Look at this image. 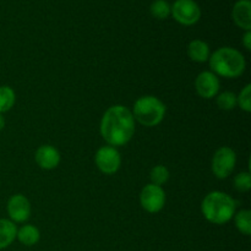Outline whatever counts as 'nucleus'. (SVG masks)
Segmentation results:
<instances>
[{
    "instance_id": "nucleus-1",
    "label": "nucleus",
    "mask_w": 251,
    "mask_h": 251,
    "mask_svg": "<svg viewBox=\"0 0 251 251\" xmlns=\"http://www.w3.org/2000/svg\"><path fill=\"white\" fill-rule=\"evenodd\" d=\"M100 135L109 146H124L135 134V119L124 105H112L100 120Z\"/></svg>"
},
{
    "instance_id": "nucleus-2",
    "label": "nucleus",
    "mask_w": 251,
    "mask_h": 251,
    "mask_svg": "<svg viewBox=\"0 0 251 251\" xmlns=\"http://www.w3.org/2000/svg\"><path fill=\"white\" fill-rule=\"evenodd\" d=\"M211 73L226 78H237L245 71L247 61L239 50L230 47H223L213 51L208 58Z\"/></svg>"
},
{
    "instance_id": "nucleus-3",
    "label": "nucleus",
    "mask_w": 251,
    "mask_h": 251,
    "mask_svg": "<svg viewBox=\"0 0 251 251\" xmlns=\"http://www.w3.org/2000/svg\"><path fill=\"white\" fill-rule=\"evenodd\" d=\"M237 202L222 191H212L205 196L201 205L202 215L212 225H226L235 215Z\"/></svg>"
},
{
    "instance_id": "nucleus-4",
    "label": "nucleus",
    "mask_w": 251,
    "mask_h": 251,
    "mask_svg": "<svg viewBox=\"0 0 251 251\" xmlns=\"http://www.w3.org/2000/svg\"><path fill=\"white\" fill-rule=\"evenodd\" d=\"M132 115L144 126H157L166 115V105L154 96H144L135 102Z\"/></svg>"
},
{
    "instance_id": "nucleus-5",
    "label": "nucleus",
    "mask_w": 251,
    "mask_h": 251,
    "mask_svg": "<svg viewBox=\"0 0 251 251\" xmlns=\"http://www.w3.org/2000/svg\"><path fill=\"white\" fill-rule=\"evenodd\" d=\"M171 15L183 26H193L201 19V9L195 0H176Z\"/></svg>"
},
{
    "instance_id": "nucleus-6",
    "label": "nucleus",
    "mask_w": 251,
    "mask_h": 251,
    "mask_svg": "<svg viewBox=\"0 0 251 251\" xmlns=\"http://www.w3.org/2000/svg\"><path fill=\"white\" fill-rule=\"evenodd\" d=\"M235 163H237V154L230 147L223 146L216 151L212 158L213 174L218 179H226L234 171Z\"/></svg>"
},
{
    "instance_id": "nucleus-7",
    "label": "nucleus",
    "mask_w": 251,
    "mask_h": 251,
    "mask_svg": "<svg viewBox=\"0 0 251 251\" xmlns=\"http://www.w3.org/2000/svg\"><path fill=\"white\" fill-rule=\"evenodd\" d=\"M140 205L149 213H157L166 205V193L162 186L147 184L140 194Z\"/></svg>"
},
{
    "instance_id": "nucleus-8",
    "label": "nucleus",
    "mask_w": 251,
    "mask_h": 251,
    "mask_svg": "<svg viewBox=\"0 0 251 251\" xmlns=\"http://www.w3.org/2000/svg\"><path fill=\"white\" fill-rule=\"evenodd\" d=\"M97 168L104 174H114L122 164V157L118 150L112 146H103L97 151L95 156Z\"/></svg>"
},
{
    "instance_id": "nucleus-9",
    "label": "nucleus",
    "mask_w": 251,
    "mask_h": 251,
    "mask_svg": "<svg viewBox=\"0 0 251 251\" xmlns=\"http://www.w3.org/2000/svg\"><path fill=\"white\" fill-rule=\"evenodd\" d=\"M6 210L10 221H12L14 223L26 222L31 215V203H29L28 199L25 198L24 195L16 194L9 199Z\"/></svg>"
},
{
    "instance_id": "nucleus-10",
    "label": "nucleus",
    "mask_w": 251,
    "mask_h": 251,
    "mask_svg": "<svg viewBox=\"0 0 251 251\" xmlns=\"http://www.w3.org/2000/svg\"><path fill=\"white\" fill-rule=\"evenodd\" d=\"M195 88L198 95L205 100H211V98L216 97L220 92L218 76H216L211 71H202L196 77Z\"/></svg>"
},
{
    "instance_id": "nucleus-11",
    "label": "nucleus",
    "mask_w": 251,
    "mask_h": 251,
    "mask_svg": "<svg viewBox=\"0 0 251 251\" xmlns=\"http://www.w3.org/2000/svg\"><path fill=\"white\" fill-rule=\"evenodd\" d=\"M34 159L42 169L50 171V169L56 168L60 163V153L55 147L50 146V145H43V146L38 147V150L36 151Z\"/></svg>"
},
{
    "instance_id": "nucleus-12",
    "label": "nucleus",
    "mask_w": 251,
    "mask_h": 251,
    "mask_svg": "<svg viewBox=\"0 0 251 251\" xmlns=\"http://www.w3.org/2000/svg\"><path fill=\"white\" fill-rule=\"evenodd\" d=\"M232 17L234 24L244 31H251V1L238 0L232 9Z\"/></svg>"
},
{
    "instance_id": "nucleus-13",
    "label": "nucleus",
    "mask_w": 251,
    "mask_h": 251,
    "mask_svg": "<svg viewBox=\"0 0 251 251\" xmlns=\"http://www.w3.org/2000/svg\"><path fill=\"white\" fill-rule=\"evenodd\" d=\"M189 58L196 63H205L210 58V47L201 39H194L188 46Z\"/></svg>"
},
{
    "instance_id": "nucleus-14",
    "label": "nucleus",
    "mask_w": 251,
    "mask_h": 251,
    "mask_svg": "<svg viewBox=\"0 0 251 251\" xmlns=\"http://www.w3.org/2000/svg\"><path fill=\"white\" fill-rule=\"evenodd\" d=\"M17 228L12 221L1 218L0 220V250L6 249L16 239Z\"/></svg>"
},
{
    "instance_id": "nucleus-15",
    "label": "nucleus",
    "mask_w": 251,
    "mask_h": 251,
    "mask_svg": "<svg viewBox=\"0 0 251 251\" xmlns=\"http://www.w3.org/2000/svg\"><path fill=\"white\" fill-rule=\"evenodd\" d=\"M16 238L21 244L26 245V247H33L39 242L41 233H39L38 228H36L34 226L26 225L17 229Z\"/></svg>"
},
{
    "instance_id": "nucleus-16",
    "label": "nucleus",
    "mask_w": 251,
    "mask_h": 251,
    "mask_svg": "<svg viewBox=\"0 0 251 251\" xmlns=\"http://www.w3.org/2000/svg\"><path fill=\"white\" fill-rule=\"evenodd\" d=\"M16 95L9 86H0V114L6 113L14 107Z\"/></svg>"
},
{
    "instance_id": "nucleus-17",
    "label": "nucleus",
    "mask_w": 251,
    "mask_h": 251,
    "mask_svg": "<svg viewBox=\"0 0 251 251\" xmlns=\"http://www.w3.org/2000/svg\"><path fill=\"white\" fill-rule=\"evenodd\" d=\"M235 227L242 234H251V212L249 210H242L234 215Z\"/></svg>"
},
{
    "instance_id": "nucleus-18",
    "label": "nucleus",
    "mask_w": 251,
    "mask_h": 251,
    "mask_svg": "<svg viewBox=\"0 0 251 251\" xmlns=\"http://www.w3.org/2000/svg\"><path fill=\"white\" fill-rule=\"evenodd\" d=\"M152 16L158 20H166L171 16L172 5L167 0H154L150 6Z\"/></svg>"
},
{
    "instance_id": "nucleus-19",
    "label": "nucleus",
    "mask_w": 251,
    "mask_h": 251,
    "mask_svg": "<svg viewBox=\"0 0 251 251\" xmlns=\"http://www.w3.org/2000/svg\"><path fill=\"white\" fill-rule=\"evenodd\" d=\"M217 105L222 110H233L238 105L237 96L230 91L220 93L217 95Z\"/></svg>"
},
{
    "instance_id": "nucleus-20",
    "label": "nucleus",
    "mask_w": 251,
    "mask_h": 251,
    "mask_svg": "<svg viewBox=\"0 0 251 251\" xmlns=\"http://www.w3.org/2000/svg\"><path fill=\"white\" fill-rule=\"evenodd\" d=\"M150 178H151L152 184H154V185L162 186L163 184H166L167 181H168V179H169L168 168H167V167H164V166H161V164L153 167V168H152V171H151V173H150Z\"/></svg>"
},
{
    "instance_id": "nucleus-21",
    "label": "nucleus",
    "mask_w": 251,
    "mask_h": 251,
    "mask_svg": "<svg viewBox=\"0 0 251 251\" xmlns=\"http://www.w3.org/2000/svg\"><path fill=\"white\" fill-rule=\"evenodd\" d=\"M238 105L242 108L244 112H251V85L248 83L242 91H240L239 96H237Z\"/></svg>"
},
{
    "instance_id": "nucleus-22",
    "label": "nucleus",
    "mask_w": 251,
    "mask_h": 251,
    "mask_svg": "<svg viewBox=\"0 0 251 251\" xmlns=\"http://www.w3.org/2000/svg\"><path fill=\"white\" fill-rule=\"evenodd\" d=\"M234 188L239 193H248L251 189V176L249 172L239 173L234 178Z\"/></svg>"
},
{
    "instance_id": "nucleus-23",
    "label": "nucleus",
    "mask_w": 251,
    "mask_h": 251,
    "mask_svg": "<svg viewBox=\"0 0 251 251\" xmlns=\"http://www.w3.org/2000/svg\"><path fill=\"white\" fill-rule=\"evenodd\" d=\"M243 44L248 50L251 49V31H245L244 36H243Z\"/></svg>"
},
{
    "instance_id": "nucleus-24",
    "label": "nucleus",
    "mask_w": 251,
    "mask_h": 251,
    "mask_svg": "<svg viewBox=\"0 0 251 251\" xmlns=\"http://www.w3.org/2000/svg\"><path fill=\"white\" fill-rule=\"evenodd\" d=\"M4 127H5V118H4V115L0 114V131H1Z\"/></svg>"
}]
</instances>
